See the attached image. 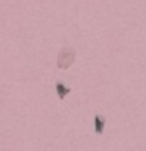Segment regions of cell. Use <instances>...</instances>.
<instances>
[{
  "label": "cell",
  "mask_w": 146,
  "mask_h": 151,
  "mask_svg": "<svg viewBox=\"0 0 146 151\" xmlns=\"http://www.w3.org/2000/svg\"><path fill=\"white\" fill-rule=\"evenodd\" d=\"M75 57H76V54H75V50L71 49V47H63V49L60 50V54H58L57 67L60 70L70 68V67L73 65V62H75Z\"/></svg>",
  "instance_id": "6da1fadb"
}]
</instances>
